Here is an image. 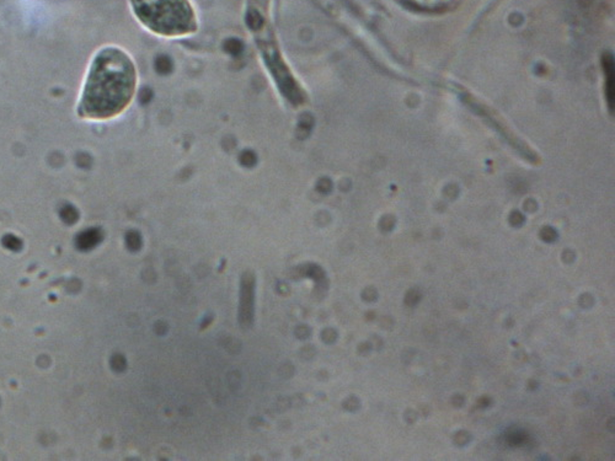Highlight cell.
<instances>
[{
    "mask_svg": "<svg viewBox=\"0 0 615 461\" xmlns=\"http://www.w3.org/2000/svg\"><path fill=\"white\" fill-rule=\"evenodd\" d=\"M136 65L130 54L118 47H104L89 65L78 113L89 119H108L121 114L136 94Z\"/></svg>",
    "mask_w": 615,
    "mask_h": 461,
    "instance_id": "cell-1",
    "label": "cell"
},
{
    "mask_svg": "<svg viewBox=\"0 0 615 461\" xmlns=\"http://www.w3.org/2000/svg\"><path fill=\"white\" fill-rule=\"evenodd\" d=\"M137 19L148 30L164 37L193 33L197 21L188 0H131Z\"/></svg>",
    "mask_w": 615,
    "mask_h": 461,
    "instance_id": "cell-2",
    "label": "cell"
},
{
    "mask_svg": "<svg viewBox=\"0 0 615 461\" xmlns=\"http://www.w3.org/2000/svg\"><path fill=\"white\" fill-rule=\"evenodd\" d=\"M242 302L241 308L245 309L241 311V316L245 317V323H248L249 317L253 316V300H254V287H253V278L248 274L244 276V283H242Z\"/></svg>",
    "mask_w": 615,
    "mask_h": 461,
    "instance_id": "cell-3",
    "label": "cell"
},
{
    "mask_svg": "<svg viewBox=\"0 0 615 461\" xmlns=\"http://www.w3.org/2000/svg\"><path fill=\"white\" fill-rule=\"evenodd\" d=\"M508 442L513 444V445H520V444L525 442V434L520 431L512 432V433L508 435Z\"/></svg>",
    "mask_w": 615,
    "mask_h": 461,
    "instance_id": "cell-4",
    "label": "cell"
},
{
    "mask_svg": "<svg viewBox=\"0 0 615 461\" xmlns=\"http://www.w3.org/2000/svg\"><path fill=\"white\" fill-rule=\"evenodd\" d=\"M420 293L417 290H410L407 293V296H406V303H407L408 305H415L417 302L420 300Z\"/></svg>",
    "mask_w": 615,
    "mask_h": 461,
    "instance_id": "cell-5",
    "label": "cell"
}]
</instances>
